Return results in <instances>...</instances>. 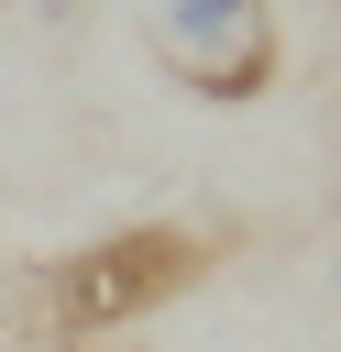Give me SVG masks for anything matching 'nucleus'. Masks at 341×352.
I'll return each mask as SVG.
<instances>
[{
  "instance_id": "obj_1",
  "label": "nucleus",
  "mask_w": 341,
  "mask_h": 352,
  "mask_svg": "<svg viewBox=\"0 0 341 352\" xmlns=\"http://www.w3.org/2000/svg\"><path fill=\"white\" fill-rule=\"evenodd\" d=\"M198 275H209V231H187V220H132L110 242H77L44 275V341H110V330L176 308Z\"/></svg>"
},
{
  "instance_id": "obj_2",
  "label": "nucleus",
  "mask_w": 341,
  "mask_h": 352,
  "mask_svg": "<svg viewBox=\"0 0 341 352\" xmlns=\"http://www.w3.org/2000/svg\"><path fill=\"white\" fill-rule=\"evenodd\" d=\"M154 33V66L187 88V99H264L275 66H286V33H275V0H154L143 11Z\"/></svg>"
},
{
  "instance_id": "obj_3",
  "label": "nucleus",
  "mask_w": 341,
  "mask_h": 352,
  "mask_svg": "<svg viewBox=\"0 0 341 352\" xmlns=\"http://www.w3.org/2000/svg\"><path fill=\"white\" fill-rule=\"evenodd\" d=\"M55 352H99V341H55Z\"/></svg>"
},
{
  "instance_id": "obj_4",
  "label": "nucleus",
  "mask_w": 341,
  "mask_h": 352,
  "mask_svg": "<svg viewBox=\"0 0 341 352\" xmlns=\"http://www.w3.org/2000/svg\"><path fill=\"white\" fill-rule=\"evenodd\" d=\"M0 319H11V286H0Z\"/></svg>"
}]
</instances>
